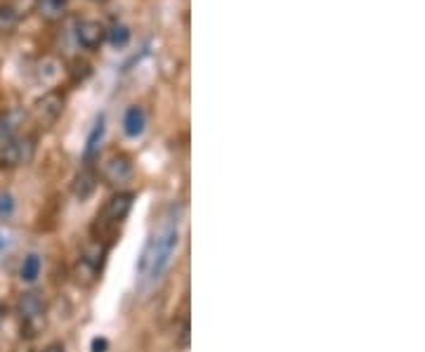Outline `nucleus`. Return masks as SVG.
<instances>
[{"instance_id": "f03ea898", "label": "nucleus", "mask_w": 425, "mask_h": 352, "mask_svg": "<svg viewBox=\"0 0 425 352\" xmlns=\"http://www.w3.org/2000/svg\"><path fill=\"white\" fill-rule=\"evenodd\" d=\"M133 201H135V196L130 194V191H118V194H114L104 203V208L99 211L97 222H95V230H99V237L114 234L118 230V225L128 218L130 208H133Z\"/></svg>"}, {"instance_id": "4468645a", "label": "nucleus", "mask_w": 425, "mask_h": 352, "mask_svg": "<svg viewBox=\"0 0 425 352\" xmlns=\"http://www.w3.org/2000/svg\"><path fill=\"white\" fill-rule=\"evenodd\" d=\"M130 38H133V34H130V29L126 24H114V27L106 31V41H109L116 50H123V47L130 43Z\"/></svg>"}, {"instance_id": "423d86ee", "label": "nucleus", "mask_w": 425, "mask_h": 352, "mask_svg": "<svg viewBox=\"0 0 425 352\" xmlns=\"http://www.w3.org/2000/svg\"><path fill=\"white\" fill-rule=\"evenodd\" d=\"M64 104H66V97L62 95L59 90H50L43 97H38L36 104H34V111H31L36 126H38V128H52L55 123L59 121L62 111H64Z\"/></svg>"}, {"instance_id": "a211bd4d", "label": "nucleus", "mask_w": 425, "mask_h": 352, "mask_svg": "<svg viewBox=\"0 0 425 352\" xmlns=\"http://www.w3.org/2000/svg\"><path fill=\"white\" fill-rule=\"evenodd\" d=\"M106 348H109L106 338H95V341H92V352H106Z\"/></svg>"}, {"instance_id": "4be33fe9", "label": "nucleus", "mask_w": 425, "mask_h": 352, "mask_svg": "<svg viewBox=\"0 0 425 352\" xmlns=\"http://www.w3.org/2000/svg\"><path fill=\"white\" fill-rule=\"evenodd\" d=\"M92 3H104V0H92Z\"/></svg>"}, {"instance_id": "7ed1b4c3", "label": "nucleus", "mask_w": 425, "mask_h": 352, "mask_svg": "<svg viewBox=\"0 0 425 352\" xmlns=\"http://www.w3.org/2000/svg\"><path fill=\"white\" fill-rule=\"evenodd\" d=\"M48 302L38 291H24L17 300V314L22 319V331L27 336H36L41 326L45 324Z\"/></svg>"}, {"instance_id": "39448f33", "label": "nucleus", "mask_w": 425, "mask_h": 352, "mask_svg": "<svg viewBox=\"0 0 425 352\" xmlns=\"http://www.w3.org/2000/svg\"><path fill=\"white\" fill-rule=\"evenodd\" d=\"M99 175H102V180L106 184H111V187H123V184H128L135 175L133 159L123 152H114L111 156L104 159Z\"/></svg>"}, {"instance_id": "0eeeda50", "label": "nucleus", "mask_w": 425, "mask_h": 352, "mask_svg": "<svg viewBox=\"0 0 425 352\" xmlns=\"http://www.w3.org/2000/svg\"><path fill=\"white\" fill-rule=\"evenodd\" d=\"M76 41L80 47H85V50H97L99 45L106 41V29L104 24H99L95 20H83L78 22L76 27Z\"/></svg>"}, {"instance_id": "2eb2a0df", "label": "nucleus", "mask_w": 425, "mask_h": 352, "mask_svg": "<svg viewBox=\"0 0 425 352\" xmlns=\"http://www.w3.org/2000/svg\"><path fill=\"white\" fill-rule=\"evenodd\" d=\"M20 24V15L10 5H0V34H12Z\"/></svg>"}, {"instance_id": "f257e3e1", "label": "nucleus", "mask_w": 425, "mask_h": 352, "mask_svg": "<svg viewBox=\"0 0 425 352\" xmlns=\"http://www.w3.org/2000/svg\"><path fill=\"white\" fill-rule=\"evenodd\" d=\"M180 244V230L178 220L166 218L159 225V230L149 234L145 249L140 253V261H137V286L142 291L152 288L156 281L164 277L168 265L173 261V253Z\"/></svg>"}, {"instance_id": "f8f14e48", "label": "nucleus", "mask_w": 425, "mask_h": 352, "mask_svg": "<svg viewBox=\"0 0 425 352\" xmlns=\"http://www.w3.org/2000/svg\"><path fill=\"white\" fill-rule=\"evenodd\" d=\"M104 114H99L95 123H92V131L90 135H87V140H85V161H92V156L97 154L99 149V142H102L104 138Z\"/></svg>"}, {"instance_id": "ddd939ff", "label": "nucleus", "mask_w": 425, "mask_h": 352, "mask_svg": "<svg viewBox=\"0 0 425 352\" xmlns=\"http://www.w3.org/2000/svg\"><path fill=\"white\" fill-rule=\"evenodd\" d=\"M41 270H43L41 256H38V253H29V256L22 261V267H20L22 281H29V284L36 281V279H38V274H41Z\"/></svg>"}, {"instance_id": "dca6fc26", "label": "nucleus", "mask_w": 425, "mask_h": 352, "mask_svg": "<svg viewBox=\"0 0 425 352\" xmlns=\"http://www.w3.org/2000/svg\"><path fill=\"white\" fill-rule=\"evenodd\" d=\"M92 73V66L87 64L85 59H73V64H71V81L73 83H78V81H85L87 76Z\"/></svg>"}, {"instance_id": "9d476101", "label": "nucleus", "mask_w": 425, "mask_h": 352, "mask_svg": "<svg viewBox=\"0 0 425 352\" xmlns=\"http://www.w3.org/2000/svg\"><path fill=\"white\" fill-rule=\"evenodd\" d=\"M147 128V114L142 107H137V104H133V107H128L126 116H123V133L128 135V138H140L142 133H145Z\"/></svg>"}, {"instance_id": "20e7f679", "label": "nucleus", "mask_w": 425, "mask_h": 352, "mask_svg": "<svg viewBox=\"0 0 425 352\" xmlns=\"http://www.w3.org/2000/svg\"><path fill=\"white\" fill-rule=\"evenodd\" d=\"M36 156V138L34 135H15V138L5 140L0 147V168L12 170L27 166Z\"/></svg>"}, {"instance_id": "9b49d317", "label": "nucleus", "mask_w": 425, "mask_h": 352, "mask_svg": "<svg viewBox=\"0 0 425 352\" xmlns=\"http://www.w3.org/2000/svg\"><path fill=\"white\" fill-rule=\"evenodd\" d=\"M69 8V0H36V12L45 22H57Z\"/></svg>"}, {"instance_id": "aec40b11", "label": "nucleus", "mask_w": 425, "mask_h": 352, "mask_svg": "<svg viewBox=\"0 0 425 352\" xmlns=\"http://www.w3.org/2000/svg\"><path fill=\"white\" fill-rule=\"evenodd\" d=\"M3 319H5V305L0 302V324H3Z\"/></svg>"}, {"instance_id": "6e6552de", "label": "nucleus", "mask_w": 425, "mask_h": 352, "mask_svg": "<svg viewBox=\"0 0 425 352\" xmlns=\"http://www.w3.org/2000/svg\"><path fill=\"white\" fill-rule=\"evenodd\" d=\"M97 182H99V177H97V173L90 168V166L80 168L76 173V177H73V184H71L73 196L80 199V201L90 199V196L95 194V189H97Z\"/></svg>"}, {"instance_id": "412c9836", "label": "nucleus", "mask_w": 425, "mask_h": 352, "mask_svg": "<svg viewBox=\"0 0 425 352\" xmlns=\"http://www.w3.org/2000/svg\"><path fill=\"white\" fill-rule=\"evenodd\" d=\"M5 249V239H3V234H0V251Z\"/></svg>"}, {"instance_id": "f3484780", "label": "nucleus", "mask_w": 425, "mask_h": 352, "mask_svg": "<svg viewBox=\"0 0 425 352\" xmlns=\"http://www.w3.org/2000/svg\"><path fill=\"white\" fill-rule=\"evenodd\" d=\"M12 208H15V199L10 194H3L0 196V215H10Z\"/></svg>"}, {"instance_id": "6ab92c4d", "label": "nucleus", "mask_w": 425, "mask_h": 352, "mask_svg": "<svg viewBox=\"0 0 425 352\" xmlns=\"http://www.w3.org/2000/svg\"><path fill=\"white\" fill-rule=\"evenodd\" d=\"M64 350H66L64 343H59V341H55V343H50V345L43 348V352H64Z\"/></svg>"}, {"instance_id": "1a4fd4ad", "label": "nucleus", "mask_w": 425, "mask_h": 352, "mask_svg": "<svg viewBox=\"0 0 425 352\" xmlns=\"http://www.w3.org/2000/svg\"><path fill=\"white\" fill-rule=\"evenodd\" d=\"M27 121V111L15 107V109H8L0 114V140H10L20 133V128L24 126Z\"/></svg>"}]
</instances>
